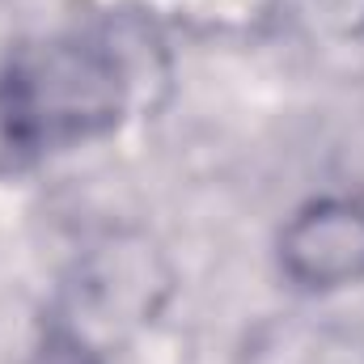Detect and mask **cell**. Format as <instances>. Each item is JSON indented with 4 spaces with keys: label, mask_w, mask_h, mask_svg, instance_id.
I'll return each mask as SVG.
<instances>
[{
    "label": "cell",
    "mask_w": 364,
    "mask_h": 364,
    "mask_svg": "<svg viewBox=\"0 0 364 364\" xmlns=\"http://www.w3.org/2000/svg\"><path fill=\"white\" fill-rule=\"evenodd\" d=\"M123 73L114 51L90 38L26 47L0 77V136L13 149H64L114 127Z\"/></svg>",
    "instance_id": "obj_1"
},
{
    "label": "cell",
    "mask_w": 364,
    "mask_h": 364,
    "mask_svg": "<svg viewBox=\"0 0 364 364\" xmlns=\"http://www.w3.org/2000/svg\"><path fill=\"white\" fill-rule=\"evenodd\" d=\"M279 263L305 288H343L364 279V208L322 199L279 237Z\"/></svg>",
    "instance_id": "obj_2"
},
{
    "label": "cell",
    "mask_w": 364,
    "mask_h": 364,
    "mask_svg": "<svg viewBox=\"0 0 364 364\" xmlns=\"http://www.w3.org/2000/svg\"><path fill=\"white\" fill-rule=\"evenodd\" d=\"M34 364H97V360H93V356L81 348V343H77V339L55 335V339L38 352V360H34Z\"/></svg>",
    "instance_id": "obj_3"
}]
</instances>
